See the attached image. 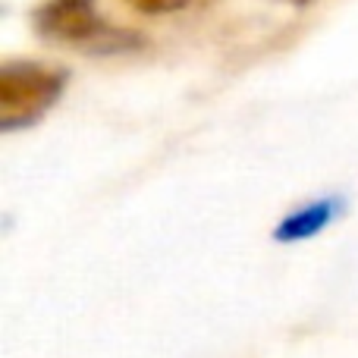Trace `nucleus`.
<instances>
[{
    "label": "nucleus",
    "mask_w": 358,
    "mask_h": 358,
    "mask_svg": "<svg viewBox=\"0 0 358 358\" xmlns=\"http://www.w3.org/2000/svg\"><path fill=\"white\" fill-rule=\"evenodd\" d=\"M35 29L48 41L85 44L104 31L94 0H48L35 10Z\"/></svg>",
    "instance_id": "obj_2"
},
{
    "label": "nucleus",
    "mask_w": 358,
    "mask_h": 358,
    "mask_svg": "<svg viewBox=\"0 0 358 358\" xmlns=\"http://www.w3.org/2000/svg\"><path fill=\"white\" fill-rule=\"evenodd\" d=\"M296 3H305V0H296Z\"/></svg>",
    "instance_id": "obj_5"
},
{
    "label": "nucleus",
    "mask_w": 358,
    "mask_h": 358,
    "mask_svg": "<svg viewBox=\"0 0 358 358\" xmlns=\"http://www.w3.org/2000/svg\"><path fill=\"white\" fill-rule=\"evenodd\" d=\"M132 10L138 13H148V16H161V13H176V10H185L192 0H126Z\"/></svg>",
    "instance_id": "obj_4"
},
{
    "label": "nucleus",
    "mask_w": 358,
    "mask_h": 358,
    "mask_svg": "<svg viewBox=\"0 0 358 358\" xmlns=\"http://www.w3.org/2000/svg\"><path fill=\"white\" fill-rule=\"evenodd\" d=\"M340 210H343L340 198H317V201H311V204H305V208L286 214L283 220L277 223V229H273V239L286 242V245H289V242L311 239V236H317L321 229H327L330 223L336 220Z\"/></svg>",
    "instance_id": "obj_3"
},
{
    "label": "nucleus",
    "mask_w": 358,
    "mask_h": 358,
    "mask_svg": "<svg viewBox=\"0 0 358 358\" xmlns=\"http://www.w3.org/2000/svg\"><path fill=\"white\" fill-rule=\"evenodd\" d=\"M66 69L35 60H13L0 69V129L13 132L31 126L60 101Z\"/></svg>",
    "instance_id": "obj_1"
}]
</instances>
